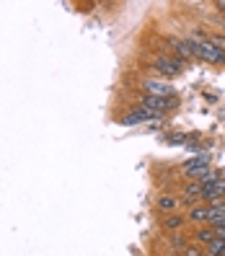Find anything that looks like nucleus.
I'll use <instances>...</instances> for the list:
<instances>
[{
	"mask_svg": "<svg viewBox=\"0 0 225 256\" xmlns=\"http://www.w3.org/2000/svg\"><path fill=\"white\" fill-rule=\"evenodd\" d=\"M153 68H156V72L163 75V78H176V75L184 72V60L171 57V54H158V57H153Z\"/></svg>",
	"mask_w": 225,
	"mask_h": 256,
	"instance_id": "nucleus-2",
	"label": "nucleus"
},
{
	"mask_svg": "<svg viewBox=\"0 0 225 256\" xmlns=\"http://www.w3.org/2000/svg\"><path fill=\"white\" fill-rule=\"evenodd\" d=\"M182 254H186V256H200V254H204V248H197V246H184V251Z\"/></svg>",
	"mask_w": 225,
	"mask_h": 256,
	"instance_id": "nucleus-16",
	"label": "nucleus"
},
{
	"mask_svg": "<svg viewBox=\"0 0 225 256\" xmlns=\"http://www.w3.org/2000/svg\"><path fill=\"white\" fill-rule=\"evenodd\" d=\"M218 8H220V10H225V0H218Z\"/></svg>",
	"mask_w": 225,
	"mask_h": 256,
	"instance_id": "nucleus-19",
	"label": "nucleus"
},
{
	"mask_svg": "<svg viewBox=\"0 0 225 256\" xmlns=\"http://www.w3.org/2000/svg\"><path fill=\"white\" fill-rule=\"evenodd\" d=\"M222 28H225V24H222Z\"/></svg>",
	"mask_w": 225,
	"mask_h": 256,
	"instance_id": "nucleus-20",
	"label": "nucleus"
},
{
	"mask_svg": "<svg viewBox=\"0 0 225 256\" xmlns=\"http://www.w3.org/2000/svg\"><path fill=\"white\" fill-rule=\"evenodd\" d=\"M204 254H210V256H225V238L215 236V238L204 246Z\"/></svg>",
	"mask_w": 225,
	"mask_h": 256,
	"instance_id": "nucleus-13",
	"label": "nucleus"
},
{
	"mask_svg": "<svg viewBox=\"0 0 225 256\" xmlns=\"http://www.w3.org/2000/svg\"><path fill=\"white\" fill-rule=\"evenodd\" d=\"M210 168V158L204 156V153H200V156H194L192 160H186L184 163V176H189V178H200L204 176V171Z\"/></svg>",
	"mask_w": 225,
	"mask_h": 256,
	"instance_id": "nucleus-5",
	"label": "nucleus"
},
{
	"mask_svg": "<svg viewBox=\"0 0 225 256\" xmlns=\"http://www.w3.org/2000/svg\"><path fill=\"white\" fill-rule=\"evenodd\" d=\"M189 220L192 222H197V225H204V222H210V202L207 204H192V210H189Z\"/></svg>",
	"mask_w": 225,
	"mask_h": 256,
	"instance_id": "nucleus-10",
	"label": "nucleus"
},
{
	"mask_svg": "<svg viewBox=\"0 0 225 256\" xmlns=\"http://www.w3.org/2000/svg\"><path fill=\"white\" fill-rule=\"evenodd\" d=\"M192 44H194V50H197V60H204L210 65H222L225 62V52L220 47H215L210 39L192 36Z\"/></svg>",
	"mask_w": 225,
	"mask_h": 256,
	"instance_id": "nucleus-1",
	"label": "nucleus"
},
{
	"mask_svg": "<svg viewBox=\"0 0 225 256\" xmlns=\"http://www.w3.org/2000/svg\"><path fill=\"white\" fill-rule=\"evenodd\" d=\"M215 236H218V233H215V225H212V228H197V233H194V240H197L200 246H207Z\"/></svg>",
	"mask_w": 225,
	"mask_h": 256,
	"instance_id": "nucleus-14",
	"label": "nucleus"
},
{
	"mask_svg": "<svg viewBox=\"0 0 225 256\" xmlns=\"http://www.w3.org/2000/svg\"><path fill=\"white\" fill-rule=\"evenodd\" d=\"M156 207H158V212H163V215H168V212H178V207H182V200H176V197H158V202H156Z\"/></svg>",
	"mask_w": 225,
	"mask_h": 256,
	"instance_id": "nucleus-11",
	"label": "nucleus"
},
{
	"mask_svg": "<svg viewBox=\"0 0 225 256\" xmlns=\"http://www.w3.org/2000/svg\"><path fill=\"white\" fill-rule=\"evenodd\" d=\"M200 202H204V200H202V182H197V178H194L192 184L184 186V200H182V204H184V207H192V204H200Z\"/></svg>",
	"mask_w": 225,
	"mask_h": 256,
	"instance_id": "nucleus-8",
	"label": "nucleus"
},
{
	"mask_svg": "<svg viewBox=\"0 0 225 256\" xmlns=\"http://www.w3.org/2000/svg\"><path fill=\"white\" fill-rule=\"evenodd\" d=\"M163 228L171 230V233L184 230V218H182V215H176V212H168L166 218H163Z\"/></svg>",
	"mask_w": 225,
	"mask_h": 256,
	"instance_id": "nucleus-12",
	"label": "nucleus"
},
{
	"mask_svg": "<svg viewBox=\"0 0 225 256\" xmlns=\"http://www.w3.org/2000/svg\"><path fill=\"white\" fill-rule=\"evenodd\" d=\"M171 47L182 60H197V50H194L192 39H171Z\"/></svg>",
	"mask_w": 225,
	"mask_h": 256,
	"instance_id": "nucleus-9",
	"label": "nucleus"
},
{
	"mask_svg": "<svg viewBox=\"0 0 225 256\" xmlns=\"http://www.w3.org/2000/svg\"><path fill=\"white\" fill-rule=\"evenodd\" d=\"M160 116H166V114H160V112H156V109H148V106H138L134 112H130V114L122 119V124H127V127H134V124L150 122V119H160Z\"/></svg>",
	"mask_w": 225,
	"mask_h": 256,
	"instance_id": "nucleus-4",
	"label": "nucleus"
},
{
	"mask_svg": "<svg viewBox=\"0 0 225 256\" xmlns=\"http://www.w3.org/2000/svg\"><path fill=\"white\" fill-rule=\"evenodd\" d=\"M178 96L174 94V96H150V94H145L142 96V106H148V109H156V112H160V114H168V112H174V109H178Z\"/></svg>",
	"mask_w": 225,
	"mask_h": 256,
	"instance_id": "nucleus-3",
	"label": "nucleus"
},
{
	"mask_svg": "<svg viewBox=\"0 0 225 256\" xmlns=\"http://www.w3.org/2000/svg\"><path fill=\"white\" fill-rule=\"evenodd\" d=\"M210 42H212L215 47H220V50L225 52V36H212V39H210Z\"/></svg>",
	"mask_w": 225,
	"mask_h": 256,
	"instance_id": "nucleus-17",
	"label": "nucleus"
},
{
	"mask_svg": "<svg viewBox=\"0 0 225 256\" xmlns=\"http://www.w3.org/2000/svg\"><path fill=\"white\" fill-rule=\"evenodd\" d=\"M142 91L150 94V96H174V86L166 83V80H158V78H148L142 80Z\"/></svg>",
	"mask_w": 225,
	"mask_h": 256,
	"instance_id": "nucleus-6",
	"label": "nucleus"
},
{
	"mask_svg": "<svg viewBox=\"0 0 225 256\" xmlns=\"http://www.w3.org/2000/svg\"><path fill=\"white\" fill-rule=\"evenodd\" d=\"M225 197V178H215L212 184H202V200L204 202H218Z\"/></svg>",
	"mask_w": 225,
	"mask_h": 256,
	"instance_id": "nucleus-7",
	"label": "nucleus"
},
{
	"mask_svg": "<svg viewBox=\"0 0 225 256\" xmlns=\"http://www.w3.org/2000/svg\"><path fill=\"white\" fill-rule=\"evenodd\" d=\"M215 178H220V174H218V171H212V168H207V171H204V176L200 178V182H202V184H212Z\"/></svg>",
	"mask_w": 225,
	"mask_h": 256,
	"instance_id": "nucleus-15",
	"label": "nucleus"
},
{
	"mask_svg": "<svg viewBox=\"0 0 225 256\" xmlns=\"http://www.w3.org/2000/svg\"><path fill=\"white\" fill-rule=\"evenodd\" d=\"M215 233H218L220 238H225V222H215Z\"/></svg>",
	"mask_w": 225,
	"mask_h": 256,
	"instance_id": "nucleus-18",
	"label": "nucleus"
}]
</instances>
